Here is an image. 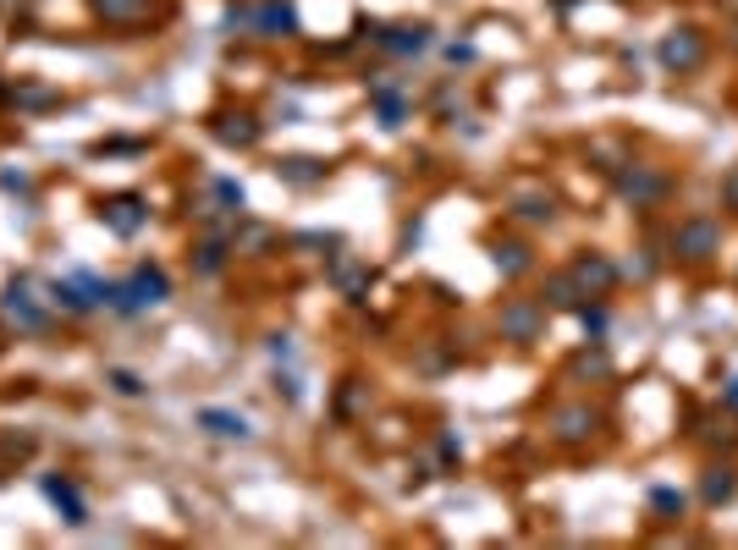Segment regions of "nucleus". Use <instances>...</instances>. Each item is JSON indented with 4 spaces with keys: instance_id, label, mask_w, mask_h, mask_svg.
Returning a JSON list of instances; mask_svg holds the SVG:
<instances>
[{
    "instance_id": "6e6552de",
    "label": "nucleus",
    "mask_w": 738,
    "mask_h": 550,
    "mask_svg": "<svg viewBox=\"0 0 738 550\" xmlns=\"http://www.w3.org/2000/svg\"><path fill=\"white\" fill-rule=\"evenodd\" d=\"M100 226L111 237H138L149 226V199L143 193H111V199H100Z\"/></svg>"
},
{
    "instance_id": "6ab92c4d",
    "label": "nucleus",
    "mask_w": 738,
    "mask_h": 550,
    "mask_svg": "<svg viewBox=\"0 0 738 550\" xmlns=\"http://www.w3.org/2000/svg\"><path fill=\"white\" fill-rule=\"evenodd\" d=\"M226 259H232V237H204L199 248H193V275H221L226 270Z\"/></svg>"
},
{
    "instance_id": "c85d7f7f",
    "label": "nucleus",
    "mask_w": 738,
    "mask_h": 550,
    "mask_svg": "<svg viewBox=\"0 0 738 550\" xmlns=\"http://www.w3.org/2000/svg\"><path fill=\"white\" fill-rule=\"evenodd\" d=\"M722 204H727V210L738 215V165H733V171L722 176Z\"/></svg>"
},
{
    "instance_id": "b1692460",
    "label": "nucleus",
    "mask_w": 738,
    "mask_h": 550,
    "mask_svg": "<svg viewBox=\"0 0 738 550\" xmlns=\"http://www.w3.org/2000/svg\"><path fill=\"white\" fill-rule=\"evenodd\" d=\"M573 375H612V358H606L601 336H596V347H585L579 358H573Z\"/></svg>"
},
{
    "instance_id": "1a4fd4ad",
    "label": "nucleus",
    "mask_w": 738,
    "mask_h": 550,
    "mask_svg": "<svg viewBox=\"0 0 738 550\" xmlns=\"http://www.w3.org/2000/svg\"><path fill=\"white\" fill-rule=\"evenodd\" d=\"M364 34H370L380 50H391V55H420V50L436 45V39H430V34H436L430 23H370Z\"/></svg>"
},
{
    "instance_id": "4be33fe9",
    "label": "nucleus",
    "mask_w": 738,
    "mask_h": 550,
    "mask_svg": "<svg viewBox=\"0 0 738 550\" xmlns=\"http://www.w3.org/2000/svg\"><path fill=\"white\" fill-rule=\"evenodd\" d=\"M490 259H497V270L508 275V282H518V275H524V270L535 264L524 242H490Z\"/></svg>"
},
{
    "instance_id": "2eb2a0df",
    "label": "nucleus",
    "mask_w": 738,
    "mask_h": 550,
    "mask_svg": "<svg viewBox=\"0 0 738 550\" xmlns=\"http://www.w3.org/2000/svg\"><path fill=\"white\" fill-rule=\"evenodd\" d=\"M7 314H12L23 330H45V325H50V314L39 309V298H34L28 282H12V287H7Z\"/></svg>"
},
{
    "instance_id": "f8f14e48",
    "label": "nucleus",
    "mask_w": 738,
    "mask_h": 550,
    "mask_svg": "<svg viewBox=\"0 0 738 550\" xmlns=\"http://www.w3.org/2000/svg\"><path fill=\"white\" fill-rule=\"evenodd\" d=\"M39 490H45V501L61 512V523H72V528L89 523V501H84V490H77L66 474H39Z\"/></svg>"
},
{
    "instance_id": "7c9ffc66",
    "label": "nucleus",
    "mask_w": 738,
    "mask_h": 550,
    "mask_svg": "<svg viewBox=\"0 0 738 550\" xmlns=\"http://www.w3.org/2000/svg\"><path fill=\"white\" fill-rule=\"evenodd\" d=\"M727 408H738V375L727 380Z\"/></svg>"
},
{
    "instance_id": "c756f323",
    "label": "nucleus",
    "mask_w": 738,
    "mask_h": 550,
    "mask_svg": "<svg viewBox=\"0 0 738 550\" xmlns=\"http://www.w3.org/2000/svg\"><path fill=\"white\" fill-rule=\"evenodd\" d=\"M271 358H292V336H271Z\"/></svg>"
},
{
    "instance_id": "a211bd4d",
    "label": "nucleus",
    "mask_w": 738,
    "mask_h": 550,
    "mask_svg": "<svg viewBox=\"0 0 738 550\" xmlns=\"http://www.w3.org/2000/svg\"><path fill=\"white\" fill-rule=\"evenodd\" d=\"M50 309H66V314H89V309H100L95 298H89V287L84 282H77V275H72V282H50Z\"/></svg>"
},
{
    "instance_id": "5701e85b",
    "label": "nucleus",
    "mask_w": 738,
    "mask_h": 550,
    "mask_svg": "<svg viewBox=\"0 0 738 550\" xmlns=\"http://www.w3.org/2000/svg\"><path fill=\"white\" fill-rule=\"evenodd\" d=\"M513 215L529 221V226H546L556 215V199L551 193H513Z\"/></svg>"
},
{
    "instance_id": "f3484780",
    "label": "nucleus",
    "mask_w": 738,
    "mask_h": 550,
    "mask_svg": "<svg viewBox=\"0 0 738 550\" xmlns=\"http://www.w3.org/2000/svg\"><path fill=\"white\" fill-rule=\"evenodd\" d=\"M700 496H705V507L733 501V496H738V468H733V463H711L705 479H700Z\"/></svg>"
},
{
    "instance_id": "20e7f679",
    "label": "nucleus",
    "mask_w": 738,
    "mask_h": 550,
    "mask_svg": "<svg viewBox=\"0 0 738 550\" xmlns=\"http://www.w3.org/2000/svg\"><path fill=\"white\" fill-rule=\"evenodd\" d=\"M617 176V193L634 204V210H650V204H662L667 193H673V176L667 171H655V165H623V171H612Z\"/></svg>"
},
{
    "instance_id": "423d86ee",
    "label": "nucleus",
    "mask_w": 738,
    "mask_h": 550,
    "mask_svg": "<svg viewBox=\"0 0 738 550\" xmlns=\"http://www.w3.org/2000/svg\"><path fill=\"white\" fill-rule=\"evenodd\" d=\"M662 66L667 72H700L705 66V55H711V39H705V28H695V23H684V28H673L667 39H662Z\"/></svg>"
},
{
    "instance_id": "f03ea898",
    "label": "nucleus",
    "mask_w": 738,
    "mask_h": 550,
    "mask_svg": "<svg viewBox=\"0 0 738 550\" xmlns=\"http://www.w3.org/2000/svg\"><path fill=\"white\" fill-rule=\"evenodd\" d=\"M226 28H249L260 39H292V34H303L292 0H232V7H226Z\"/></svg>"
},
{
    "instance_id": "412c9836",
    "label": "nucleus",
    "mask_w": 738,
    "mask_h": 550,
    "mask_svg": "<svg viewBox=\"0 0 738 550\" xmlns=\"http://www.w3.org/2000/svg\"><path fill=\"white\" fill-rule=\"evenodd\" d=\"M276 171H282V182H292V188H314V182H325V160H309V154H292Z\"/></svg>"
},
{
    "instance_id": "a878e982",
    "label": "nucleus",
    "mask_w": 738,
    "mask_h": 550,
    "mask_svg": "<svg viewBox=\"0 0 738 550\" xmlns=\"http://www.w3.org/2000/svg\"><path fill=\"white\" fill-rule=\"evenodd\" d=\"M337 282L348 287V298H359V292L375 282V270H348V264H337Z\"/></svg>"
},
{
    "instance_id": "dca6fc26",
    "label": "nucleus",
    "mask_w": 738,
    "mask_h": 550,
    "mask_svg": "<svg viewBox=\"0 0 738 550\" xmlns=\"http://www.w3.org/2000/svg\"><path fill=\"white\" fill-rule=\"evenodd\" d=\"M199 429H210L215 440H254V424L232 408H199Z\"/></svg>"
},
{
    "instance_id": "9d476101",
    "label": "nucleus",
    "mask_w": 738,
    "mask_h": 550,
    "mask_svg": "<svg viewBox=\"0 0 738 550\" xmlns=\"http://www.w3.org/2000/svg\"><path fill=\"white\" fill-rule=\"evenodd\" d=\"M546 429H551V440H562V446H585V440L601 429V413H596L590 402H567V408H556V413L546 418Z\"/></svg>"
},
{
    "instance_id": "39448f33",
    "label": "nucleus",
    "mask_w": 738,
    "mask_h": 550,
    "mask_svg": "<svg viewBox=\"0 0 738 550\" xmlns=\"http://www.w3.org/2000/svg\"><path fill=\"white\" fill-rule=\"evenodd\" d=\"M89 7H95V17L105 28H127V34L154 28L160 17H166V0H89Z\"/></svg>"
},
{
    "instance_id": "ddd939ff",
    "label": "nucleus",
    "mask_w": 738,
    "mask_h": 550,
    "mask_svg": "<svg viewBox=\"0 0 738 550\" xmlns=\"http://www.w3.org/2000/svg\"><path fill=\"white\" fill-rule=\"evenodd\" d=\"M210 133H215L226 149H254V143L265 138V122H260L254 111H221V116L210 122Z\"/></svg>"
},
{
    "instance_id": "aec40b11",
    "label": "nucleus",
    "mask_w": 738,
    "mask_h": 550,
    "mask_svg": "<svg viewBox=\"0 0 738 550\" xmlns=\"http://www.w3.org/2000/svg\"><path fill=\"white\" fill-rule=\"evenodd\" d=\"M540 303H546V309H579V303H585V292L573 287V275H567V270H556V275H546Z\"/></svg>"
},
{
    "instance_id": "393cba45",
    "label": "nucleus",
    "mask_w": 738,
    "mask_h": 550,
    "mask_svg": "<svg viewBox=\"0 0 738 550\" xmlns=\"http://www.w3.org/2000/svg\"><path fill=\"white\" fill-rule=\"evenodd\" d=\"M573 314H579V325H585L590 336H606V325H612V314H606V303H601V298H596V303H579Z\"/></svg>"
},
{
    "instance_id": "cd10ccee",
    "label": "nucleus",
    "mask_w": 738,
    "mask_h": 550,
    "mask_svg": "<svg viewBox=\"0 0 738 550\" xmlns=\"http://www.w3.org/2000/svg\"><path fill=\"white\" fill-rule=\"evenodd\" d=\"M105 380H111V386H116V391H122V397H143V380H138V375H133V370H111V375H105Z\"/></svg>"
},
{
    "instance_id": "f257e3e1",
    "label": "nucleus",
    "mask_w": 738,
    "mask_h": 550,
    "mask_svg": "<svg viewBox=\"0 0 738 550\" xmlns=\"http://www.w3.org/2000/svg\"><path fill=\"white\" fill-rule=\"evenodd\" d=\"M166 298H172V275L160 270V264H138L133 275H122V282H111V292H105V309H111V314H122V320H138V314L160 309Z\"/></svg>"
},
{
    "instance_id": "4468645a",
    "label": "nucleus",
    "mask_w": 738,
    "mask_h": 550,
    "mask_svg": "<svg viewBox=\"0 0 738 550\" xmlns=\"http://www.w3.org/2000/svg\"><path fill=\"white\" fill-rule=\"evenodd\" d=\"M370 105H375V116H380L386 133H397L408 122V95H402L397 83H370Z\"/></svg>"
},
{
    "instance_id": "7ed1b4c3",
    "label": "nucleus",
    "mask_w": 738,
    "mask_h": 550,
    "mask_svg": "<svg viewBox=\"0 0 738 550\" xmlns=\"http://www.w3.org/2000/svg\"><path fill=\"white\" fill-rule=\"evenodd\" d=\"M711 253H722V221H716V215H684V221L673 226V259L705 264Z\"/></svg>"
},
{
    "instance_id": "9b49d317",
    "label": "nucleus",
    "mask_w": 738,
    "mask_h": 550,
    "mask_svg": "<svg viewBox=\"0 0 738 550\" xmlns=\"http://www.w3.org/2000/svg\"><path fill=\"white\" fill-rule=\"evenodd\" d=\"M567 275H573V287H579L585 298H612V287H617V264L606 253H579L567 264Z\"/></svg>"
},
{
    "instance_id": "2f4dec72",
    "label": "nucleus",
    "mask_w": 738,
    "mask_h": 550,
    "mask_svg": "<svg viewBox=\"0 0 738 550\" xmlns=\"http://www.w3.org/2000/svg\"><path fill=\"white\" fill-rule=\"evenodd\" d=\"M727 45H733V55H738V23H733V34H727Z\"/></svg>"
},
{
    "instance_id": "0eeeda50",
    "label": "nucleus",
    "mask_w": 738,
    "mask_h": 550,
    "mask_svg": "<svg viewBox=\"0 0 738 550\" xmlns=\"http://www.w3.org/2000/svg\"><path fill=\"white\" fill-rule=\"evenodd\" d=\"M546 303L540 298H513V303H502V341H513V347H529V341H540V330H546Z\"/></svg>"
},
{
    "instance_id": "bb28decb",
    "label": "nucleus",
    "mask_w": 738,
    "mask_h": 550,
    "mask_svg": "<svg viewBox=\"0 0 738 550\" xmlns=\"http://www.w3.org/2000/svg\"><path fill=\"white\" fill-rule=\"evenodd\" d=\"M650 507L667 512V517H684V496L678 490H650Z\"/></svg>"
}]
</instances>
